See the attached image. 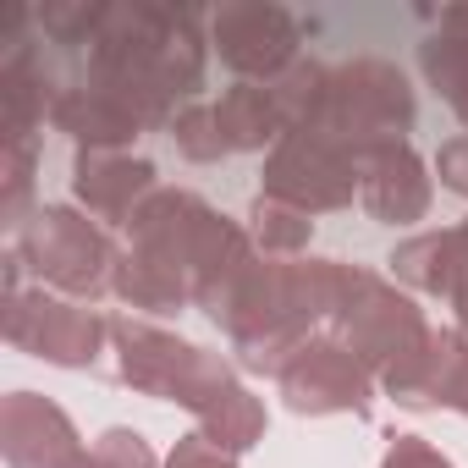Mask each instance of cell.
Instances as JSON below:
<instances>
[{"instance_id":"6da1fadb","label":"cell","mask_w":468,"mask_h":468,"mask_svg":"<svg viewBox=\"0 0 468 468\" xmlns=\"http://www.w3.org/2000/svg\"><path fill=\"white\" fill-rule=\"evenodd\" d=\"M61 89L50 127L78 149H133L144 133L198 105L209 61V17L187 6H100L94 34L78 50H56Z\"/></svg>"},{"instance_id":"7a4b0ae2","label":"cell","mask_w":468,"mask_h":468,"mask_svg":"<svg viewBox=\"0 0 468 468\" xmlns=\"http://www.w3.org/2000/svg\"><path fill=\"white\" fill-rule=\"evenodd\" d=\"M254 249L249 226L220 215L193 187H160L122 231V260L111 292L127 314H182Z\"/></svg>"},{"instance_id":"3957f363","label":"cell","mask_w":468,"mask_h":468,"mask_svg":"<svg viewBox=\"0 0 468 468\" xmlns=\"http://www.w3.org/2000/svg\"><path fill=\"white\" fill-rule=\"evenodd\" d=\"M342 260H271L249 249L204 298V320L220 325L243 369L276 375L309 336L325 331L331 303H336Z\"/></svg>"},{"instance_id":"277c9868","label":"cell","mask_w":468,"mask_h":468,"mask_svg":"<svg viewBox=\"0 0 468 468\" xmlns=\"http://www.w3.org/2000/svg\"><path fill=\"white\" fill-rule=\"evenodd\" d=\"M111 358H116V380L133 386L138 397L154 402H176L198 419V430L226 446V452H254L271 430L265 402L243 386V375L231 369L220 353L144 320V314H116L111 320Z\"/></svg>"},{"instance_id":"5b68a950","label":"cell","mask_w":468,"mask_h":468,"mask_svg":"<svg viewBox=\"0 0 468 468\" xmlns=\"http://www.w3.org/2000/svg\"><path fill=\"white\" fill-rule=\"evenodd\" d=\"M271 89L287 111V127H314V133L336 138L342 149H353L358 160H369L386 144H408L413 116H419L402 67H391L380 56H353L342 67L303 56Z\"/></svg>"},{"instance_id":"8992f818","label":"cell","mask_w":468,"mask_h":468,"mask_svg":"<svg viewBox=\"0 0 468 468\" xmlns=\"http://www.w3.org/2000/svg\"><path fill=\"white\" fill-rule=\"evenodd\" d=\"M12 254L28 265L34 287H50L78 303H100L116 282L122 243L78 204H39L12 238Z\"/></svg>"},{"instance_id":"52a82bcc","label":"cell","mask_w":468,"mask_h":468,"mask_svg":"<svg viewBox=\"0 0 468 468\" xmlns=\"http://www.w3.org/2000/svg\"><path fill=\"white\" fill-rule=\"evenodd\" d=\"M325 331H331L342 347H353V353L369 364L375 380H386V375H397L408 358L424 353V342H430L435 325L424 320V309H419L397 282H386V276L369 271V265H347V260H342V282H336V303H331Z\"/></svg>"},{"instance_id":"ba28073f","label":"cell","mask_w":468,"mask_h":468,"mask_svg":"<svg viewBox=\"0 0 468 468\" xmlns=\"http://www.w3.org/2000/svg\"><path fill=\"white\" fill-rule=\"evenodd\" d=\"M0 331L28 358H45L56 369H94L111 347V320L94 303L61 298L50 287H17L0 292Z\"/></svg>"},{"instance_id":"9c48e42d","label":"cell","mask_w":468,"mask_h":468,"mask_svg":"<svg viewBox=\"0 0 468 468\" xmlns=\"http://www.w3.org/2000/svg\"><path fill=\"white\" fill-rule=\"evenodd\" d=\"M358 182H364V160L314 127H287L260 171V193L298 204L303 215L347 209L358 198Z\"/></svg>"},{"instance_id":"30bf717a","label":"cell","mask_w":468,"mask_h":468,"mask_svg":"<svg viewBox=\"0 0 468 468\" xmlns=\"http://www.w3.org/2000/svg\"><path fill=\"white\" fill-rule=\"evenodd\" d=\"M282 133H287V111L271 83H231L220 100H198L171 122V144L198 165L226 154H254V149L271 154Z\"/></svg>"},{"instance_id":"8fae6325","label":"cell","mask_w":468,"mask_h":468,"mask_svg":"<svg viewBox=\"0 0 468 468\" xmlns=\"http://www.w3.org/2000/svg\"><path fill=\"white\" fill-rule=\"evenodd\" d=\"M276 391L282 402L298 413V419H369L375 413V397H380V380L369 375V364L342 347L331 331L309 336L276 375Z\"/></svg>"},{"instance_id":"7c38bea8","label":"cell","mask_w":468,"mask_h":468,"mask_svg":"<svg viewBox=\"0 0 468 468\" xmlns=\"http://www.w3.org/2000/svg\"><path fill=\"white\" fill-rule=\"evenodd\" d=\"M303 23L287 6H220L209 12V50L220 67L238 72V83H276L303 56Z\"/></svg>"},{"instance_id":"4fadbf2b","label":"cell","mask_w":468,"mask_h":468,"mask_svg":"<svg viewBox=\"0 0 468 468\" xmlns=\"http://www.w3.org/2000/svg\"><path fill=\"white\" fill-rule=\"evenodd\" d=\"M0 457L6 468H94L72 413L39 391H12L0 402Z\"/></svg>"},{"instance_id":"5bb4252c","label":"cell","mask_w":468,"mask_h":468,"mask_svg":"<svg viewBox=\"0 0 468 468\" xmlns=\"http://www.w3.org/2000/svg\"><path fill=\"white\" fill-rule=\"evenodd\" d=\"M160 171L154 160L133 154V149H78L72 154V204L83 215H94L105 231H127L133 215L160 193Z\"/></svg>"},{"instance_id":"9a60e30c","label":"cell","mask_w":468,"mask_h":468,"mask_svg":"<svg viewBox=\"0 0 468 468\" xmlns=\"http://www.w3.org/2000/svg\"><path fill=\"white\" fill-rule=\"evenodd\" d=\"M380 397H391L408 413H463L468 419V336L457 325H435L424 353L408 358L397 375L380 380Z\"/></svg>"},{"instance_id":"2e32d148","label":"cell","mask_w":468,"mask_h":468,"mask_svg":"<svg viewBox=\"0 0 468 468\" xmlns=\"http://www.w3.org/2000/svg\"><path fill=\"white\" fill-rule=\"evenodd\" d=\"M391 276L424 298H441L452 303L457 314V331L468 336V215L457 226H441V231H413L391 249Z\"/></svg>"},{"instance_id":"e0dca14e","label":"cell","mask_w":468,"mask_h":468,"mask_svg":"<svg viewBox=\"0 0 468 468\" xmlns=\"http://www.w3.org/2000/svg\"><path fill=\"white\" fill-rule=\"evenodd\" d=\"M430 198H435V182H430V165L413 144H386L364 160V182H358V204L369 220L380 226H413L430 215Z\"/></svg>"},{"instance_id":"ac0fdd59","label":"cell","mask_w":468,"mask_h":468,"mask_svg":"<svg viewBox=\"0 0 468 468\" xmlns=\"http://www.w3.org/2000/svg\"><path fill=\"white\" fill-rule=\"evenodd\" d=\"M419 72L435 100H446L452 116L468 127V6H446L435 17V34L419 45Z\"/></svg>"},{"instance_id":"d6986e66","label":"cell","mask_w":468,"mask_h":468,"mask_svg":"<svg viewBox=\"0 0 468 468\" xmlns=\"http://www.w3.org/2000/svg\"><path fill=\"white\" fill-rule=\"evenodd\" d=\"M249 238H254V249L260 254H271V260H303L309 254V243H314V215H303L298 204H282V198H265V193H254V204H249Z\"/></svg>"},{"instance_id":"ffe728a7","label":"cell","mask_w":468,"mask_h":468,"mask_svg":"<svg viewBox=\"0 0 468 468\" xmlns=\"http://www.w3.org/2000/svg\"><path fill=\"white\" fill-rule=\"evenodd\" d=\"M165 457H154V446L133 430V424H111L94 441V468H160Z\"/></svg>"},{"instance_id":"44dd1931","label":"cell","mask_w":468,"mask_h":468,"mask_svg":"<svg viewBox=\"0 0 468 468\" xmlns=\"http://www.w3.org/2000/svg\"><path fill=\"white\" fill-rule=\"evenodd\" d=\"M160 468H238V452L215 446L204 430H187V435L165 452V463H160Z\"/></svg>"},{"instance_id":"7402d4cb","label":"cell","mask_w":468,"mask_h":468,"mask_svg":"<svg viewBox=\"0 0 468 468\" xmlns=\"http://www.w3.org/2000/svg\"><path fill=\"white\" fill-rule=\"evenodd\" d=\"M380 468H457V463H452L435 441H424V435H391Z\"/></svg>"},{"instance_id":"603a6c76","label":"cell","mask_w":468,"mask_h":468,"mask_svg":"<svg viewBox=\"0 0 468 468\" xmlns=\"http://www.w3.org/2000/svg\"><path fill=\"white\" fill-rule=\"evenodd\" d=\"M435 176H441L446 193L468 198V133H457V138H446V144L435 149Z\"/></svg>"}]
</instances>
